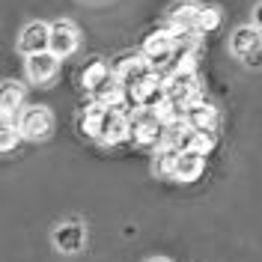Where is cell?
Masks as SVG:
<instances>
[{
  "label": "cell",
  "mask_w": 262,
  "mask_h": 262,
  "mask_svg": "<svg viewBox=\"0 0 262 262\" xmlns=\"http://www.w3.org/2000/svg\"><path fill=\"white\" fill-rule=\"evenodd\" d=\"M60 69V57L54 51H39V54H30L27 57V78L33 83H48Z\"/></svg>",
  "instance_id": "5b68a950"
},
{
  "label": "cell",
  "mask_w": 262,
  "mask_h": 262,
  "mask_svg": "<svg viewBox=\"0 0 262 262\" xmlns=\"http://www.w3.org/2000/svg\"><path fill=\"white\" fill-rule=\"evenodd\" d=\"M152 262H164V259H152Z\"/></svg>",
  "instance_id": "7402d4cb"
},
{
  "label": "cell",
  "mask_w": 262,
  "mask_h": 262,
  "mask_svg": "<svg viewBox=\"0 0 262 262\" xmlns=\"http://www.w3.org/2000/svg\"><path fill=\"white\" fill-rule=\"evenodd\" d=\"M78 48V30L72 27V21H54L51 24V48L57 57H69Z\"/></svg>",
  "instance_id": "52a82bcc"
},
{
  "label": "cell",
  "mask_w": 262,
  "mask_h": 262,
  "mask_svg": "<svg viewBox=\"0 0 262 262\" xmlns=\"http://www.w3.org/2000/svg\"><path fill=\"white\" fill-rule=\"evenodd\" d=\"M111 75V69H107V63L104 60H93V63H86V69L81 72V83H83V90H98L101 86V81Z\"/></svg>",
  "instance_id": "2e32d148"
},
{
  "label": "cell",
  "mask_w": 262,
  "mask_h": 262,
  "mask_svg": "<svg viewBox=\"0 0 262 262\" xmlns=\"http://www.w3.org/2000/svg\"><path fill=\"white\" fill-rule=\"evenodd\" d=\"M114 72H116V78L122 81L125 93L131 96V93H134L140 83L146 81V78L152 75V72H155V69L149 66V60H140V57H122V60L116 63Z\"/></svg>",
  "instance_id": "277c9868"
},
{
  "label": "cell",
  "mask_w": 262,
  "mask_h": 262,
  "mask_svg": "<svg viewBox=\"0 0 262 262\" xmlns=\"http://www.w3.org/2000/svg\"><path fill=\"white\" fill-rule=\"evenodd\" d=\"M212 149H214V137H212V131H196L194 152H200V155H209Z\"/></svg>",
  "instance_id": "d6986e66"
},
{
  "label": "cell",
  "mask_w": 262,
  "mask_h": 262,
  "mask_svg": "<svg viewBox=\"0 0 262 262\" xmlns=\"http://www.w3.org/2000/svg\"><path fill=\"white\" fill-rule=\"evenodd\" d=\"M131 140L137 143V146H161L164 143V125L158 122V116L146 111V114H140L137 119H131Z\"/></svg>",
  "instance_id": "3957f363"
},
{
  "label": "cell",
  "mask_w": 262,
  "mask_h": 262,
  "mask_svg": "<svg viewBox=\"0 0 262 262\" xmlns=\"http://www.w3.org/2000/svg\"><path fill=\"white\" fill-rule=\"evenodd\" d=\"M253 21H256V27L262 30V3L256 6V12H253Z\"/></svg>",
  "instance_id": "44dd1931"
},
{
  "label": "cell",
  "mask_w": 262,
  "mask_h": 262,
  "mask_svg": "<svg viewBox=\"0 0 262 262\" xmlns=\"http://www.w3.org/2000/svg\"><path fill=\"white\" fill-rule=\"evenodd\" d=\"M247 66H262V51H256V54H250V57H245Z\"/></svg>",
  "instance_id": "ffe728a7"
},
{
  "label": "cell",
  "mask_w": 262,
  "mask_h": 262,
  "mask_svg": "<svg viewBox=\"0 0 262 262\" xmlns=\"http://www.w3.org/2000/svg\"><path fill=\"white\" fill-rule=\"evenodd\" d=\"M21 101H24L21 83H15V81L3 83V96H0V114H3V119H12V114L21 111Z\"/></svg>",
  "instance_id": "9a60e30c"
},
{
  "label": "cell",
  "mask_w": 262,
  "mask_h": 262,
  "mask_svg": "<svg viewBox=\"0 0 262 262\" xmlns=\"http://www.w3.org/2000/svg\"><path fill=\"white\" fill-rule=\"evenodd\" d=\"M21 137H24V134H21L18 125H12V119H3V128H0V149H3V152H9Z\"/></svg>",
  "instance_id": "e0dca14e"
},
{
  "label": "cell",
  "mask_w": 262,
  "mask_h": 262,
  "mask_svg": "<svg viewBox=\"0 0 262 262\" xmlns=\"http://www.w3.org/2000/svg\"><path fill=\"white\" fill-rule=\"evenodd\" d=\"M131 137V119L125 111H114L111 107V114H107V122H104V134H101V143H122V140H128Z\"/></svg>",
  "instance_id": "30bf717a"
},
{
  "label": "cell",
  "mask_w": 262,
  "mask_h": 262,
  "mask_svg": "<svg viewBox=\"0 0 262 262\" xmlns=\"http://www.w3.org/2000/svg\"><path fill=\"white\" fill-rule=\"evenodd\" d=\"M203 170H206V155H200V152H194V149H188V152H179V158H176L173 179L196 182L200 176H203Z\"/></svg>",
  "instance_id": "9c48e42d"
},
{
  "label": "cell",
  "mask_w": 262,
  "mask_h": 262,
  "mask_svg": "<svg viewBox=\"0 0 262 262\" xmlns=\"http://www.w3.org/2000/svg\"><path fill=\"white\" fill-rule=\"evenodd\" d=\"M196 21H200V6H194V3H176L170 9V30L176 33L196 30Z\"/></svg>",
  "instance_id": "5bb4252c"
},
{
  "label": "cell",
  "mask_w": 262,
  "mask_h": 262,
  "mask_svg": "<svg viewBox=\"0 0 262 262\" xmlns=\"http://www.w3.org/2000/svg\"><path fill=\"white\" fill-rule=\"evenodd\" d=\"M18 128H21L24 137H30V140H42V137H48L51 131H54V116H51L48 107L36 104V107L21 111V116H18Z\"/></svg>",
  "instance_id": "7a4b0ae2"
},
{
  "label": "cell",
  "mask_w": 262,
  "mask_h": 262,
  "mask_svg": "<svg viewBox=\"0 0 262 262\" xmlns=\"http://www.w3.org/2000/svg\"><path fill=\"white\" fill-rule=\"evenodd\" d=\"M221 24V12L212 9V6H200V21H196V30L200 33H209Z\"/></svg>",
  "instance_id": "ac0fdd59"
},
{
  "label": "cell",
  "mask_w": 262,
  "mask_h": 262,
  "mask_svg": "<svg viewBox=\"0 0 262 262\" xmlns=\"http://www.w3.org/2000/svg\"><path fill=\"white\" fill-rule=\"evenodd\" d=\"M143 57L149 60V66L161 75L167 69H173V60H176V33L170 30H158L152 33L146 42H143Z\"/></svg>",
  "instance_id": "6da1fadb"
},
{
  "label": "cell",
  "mask_w": 262,
  "mask_h": 262,
  "mask_svg": "<svg viewBox=\"0 0 262 262\" xmlns=\"http://www.w3.org/2000/svg\"><path fill=\"white\" fill-rule=\"evenodd\" d=\"M232 54L235 57H250V54H256V51H262V36L256 27H238V30L232 33Z\"/></svg>",
  "instance_id": "4fadbf2b"
},
{
  "label": "cell",
  "mask_w": 262,
  "mask_h": 262,
  "mask_svg": "<svg viewBox=\"0 0 262 262\" xmlns=\"http://www.w3.org/2000/svg\"><path fill=\"white\" fill-rule=\"evenodd\" d=\"M185 122L196 131H214V125H217V111H214L212 104H206V101L196 98L194 104L185 107Z\"/></svg>",
  "instance_id": "8fae6325"
},
{
  "label": "cell",
  "mask_w": 262,
  "mask_h": 262,
  "mask_svg": "<svg viewBox=\"0 0 262 262\" xmlns=\"http://www.w3.org/2000/svg\"><path fill=\"white\" fill-rule=\"evenodd\" d=\"M51 48V27L48 24H42V21H36V24H27L24 33H21V39H18V51L21 54H39V51H48Z\"/></svg>",
  "instance_id": "8992f818"
},
{
  "label": "cell",
  "mask_w": 262,
  "mask_h": 262,
  "mask_svg": "<svg viewBox=\"0 0 262 262\" xmlns=\"http://www.w3.org/2000/svg\"><path fill=\"white\" fill-rule=\"evenodd\" d=\"M107 114H111V107H107V104H101V101L86 104V111L81 114V131L86 134V137H93V140H101V134H104V122H107Z\"/></svg>",
  "instance_id": "ba28073f"
},
{
  "label": "cell",
  "mask_w": 262,
  "mask_h": 262,
  "mask_svg": "<svg viewBox=\"0 0 262 262\" xmlns=\"http://www.w3.org/2000/svg\"><path fill=\"white\" fill-rule=\"evenodd\" d=\"M83 238H86V232H83L81 224H63V227L54 229V245L63 253H78L83 247Z\"/></svg>",
  "instance_id": "7c38bea8"
}]
</instances>
